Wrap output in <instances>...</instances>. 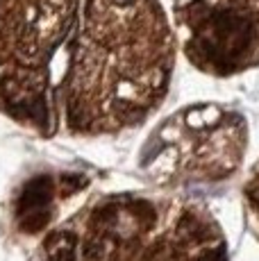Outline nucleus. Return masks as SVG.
<instances>
[{
	"label": "nucleus",
	"mask_w": 259,
	"mask_h": 261,
	"mask_svg": "<svg viewBox=\"0 0 259 261\" xmlns=\"http://www.w3.org/2000/svg\"><path fill=\"white\" fill-rule=\"evenodd\" d=\"M173 66L157 0H0V109L43 139L143 123Z\"/></svg>",
	"instance_id": "1"
},
{
	"label": "nucleus",
	"mask_w": 259,
	"mask_h": 261,
	"mask_svg": "<svg viewBox=\"0 0 259 261\" xmlns=\"http://www.w3.org/2000/svg\"><path fill=\"white\" fill-rule=\"evenodd\" d=\"M34 261H230L207 207L164 193H107L43 239Z\"/></svg>",
	"instance_id": "2"
},
{
	"label": "nucleus",
	"mask_w": 259,
	"mask_h": 261,
	"mask_svg": "<svg viewBox=\"0 0 259 261\" xmlns=\"http://www.w3.org/2000/svg\"><path fill=\"white\" fill-rule=\"evenodd\" d=\"M248 125L223 105H196L168 116L141 152V170L157 184L218 182L241 166Z\"/></svg>",
	"instance_id": "3"
},
{
	"label": "nucleus",
	"mask_w": 259,
	"mask_h": 261,
	"mask_svg": "<svg viewBox=\"0 0 259 261\" xmlns=\"http://www.w3.org/2000/svg\"><path fill=\"white\" fill-rule=\"evenodd\" d=\"M175 23L198 71L227 77L259 66V0H175Z\"/></svg>",
	"instance_id": "4"
},
{
	"label": "nucleus",
	"mask_w": 259,
	"mask_h": 261,
	"mask_svg": "<svg viewBox=\"0 0 259 261\" xmlns=\"http://www.w3.org/2000/svg\"><path fill=\"white\" fill-rule=\"evenodd\" d=\"M243 212H246L248 227L259 241V162L255 164L246 187H243Z\"/></svg>",
	"instance_id": "5"
}]
</instances>
